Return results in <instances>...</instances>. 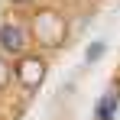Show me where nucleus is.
Masks as SVG:
<instances>
[{"label": "nucleus", "mask_w": 120, "mask_h": 120, "mask_svg": "<svg viewBox=\"0 0 120 120\" xmlns=\"http://www.w3.org/2000/svg\"><path fill=\"white\" fill-rule=\"evenodd\" d=\"M33 33L42 45H59L65 39V20L59 10H42L39 16L33 20Z\"/></svg>", "instance_id": "f257e3e1"}, {"label": "nucleus", "mask_w": 120, "mask_h": 120, "mask_svg": "<svg viewBox=\"0 0 120 120\" xmlns=\"http://www.w3.org/2000/svg\"><path fill=\"white\" fill-rule=\"evenodd\" d=\"M7 78H10V68H7V65H3V62H0V88H3V84H7Z\"/></svg>", "instance_id": "423d86ee"}, {"label": "nucleus", "mask_w": 120, "mask_h": 120, "mask_svg": "<svg viewBox=\"0 0 120 120\" xmlns=\"http://www.w3.org/2000/svg\"><path fill=\"white\" fill-rule=\"evenodd\" d=\"M42 78H45V62L39 59V55H26V59H20V65H16V81H20L23 88H39Z\"/></svg>", "instance_id": "f03ea898"}, {"label": "nucleus", "mask_w": 120, "mask_h": 120, "mask_svg": "<svg viewBox=\"0 0 120 120\" xmlns=\"http://www.w3.org/2000/svg\"><path fill=\"white\" fill-rule=\"evenodd\" d=\"M101 52H104V45H101V42H94V45H91V49H88V62H91V59H98Z\"/></svg>", "instance_id": "39448f33"}, {"label": "nucleus", "mask_w": 120, "mask_h": 120, "mask_svg": "<svg viewBox=\"0 0 120 120\" xmlns=\"http://www.w3.org/2000/svg\"><path fill=\"white\" fill-rule=\"evenodd\" d=\"M117 107H120V98H117V91L104 94V98H101V104H98V120H114Z\"/></svg>", "instance_id": "20e7f679"}, {"label": "nucleus", "mask_w": 120, "mask_h": 120, "mask_svg": "<svg viewBox=\"0 0 120 120\" xmlns=\"http://www.w3.org/2000/svg\"><path fill=\"white\" fill-rule=\"evenodd\" d=\"M0 49L7 55H20L26 49V33L20 26H0Z\"/></svg>", "instance_id": "7ed1b4c3"}, {"label": "nucleus", "mask_w": 120, "mask_h": 120, "mask_svg": "<svg viewBox=\"0 0 120 120\" xmlns=\"http://www.w3.org/2000/svg\"><path fill=\"white\" fill-rule=\"evenodd\" d=\"M13 3H26V0H13Z\"/></svg>", "instance_id": "0eeeda50"}]
</instances>
